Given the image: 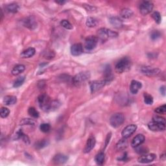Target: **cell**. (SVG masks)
Here are the masks:
<instances>
[{"instance_id": "obj_9", "label": "cell", "mask_w": 166, "mask_h": 166, "mask_svg": "<svg viewBox=\"0 0 166 166\" xmlns=\"http://www.w3.org/2000/svg\"><path fill=\"white\" fill-rule=\"evenodd\" d=\"M106 84H107V82L105 80H93L90 82V88L91 94H94L96 91L101 90L103 88Z\"/></svg>"}, {"instance_id": "obj_49", "label": "cell", "mask_w": 166, "mask_h": 166, "mask_svg": "<svg viewBox=\"0 0 166 166\" xmlns=\"http://www.w3.org/2000/svg\"><path fill=\"white\" fill-rule=\"evenodd\" d=\"M66 2H67L66 1H55V3H56L57 4L60 5H63L64 4H65Z\"/></svg>"}, {"instance_id": "obj_4", "label": "cell", "mask_w": 166, "mask_h": 166, "mask_svg": "<svg viewBox=\"0 0 166 166\" xmlns=\"http://www.w3.org/2000/svg\"><path fill=\"white\" fill-rule=\"evenodd\" d=\"M90 73L89 72H83L77 74L75 76H74L72 78V83L74 85L76 86H79L81 84L90 78Z\"/></svg>"}, {"instance_id": "obj_41", "label": "cell", "mask_w": 166, "mask_h": 166, "mask_svg": "<svg viewBox=\"0 0 166 166\" xmlns=\"http://www.w3.org/2000/svg\"><path fill=\"white\" fill-rule=\"evenodd\" d=\"M153 121H156V122H158V123H164V124H165V118L161 117V116H153Z\"/></svg>"}, {"instance_id": "obj_32", "label": "cell", "mask_w": 166, "mask_h": 166, "mask_svg": "<svg viewBox=\"0 0 166 166\" xmlns=\"http://www.w3.org/2000/svg\"><path fill=\"white\" fill-rule=\"evenodd\" d=\"M28 114H29L31 117H33L34 118H38L39 117V112L37 110L36 108H34V107H30L28 109Z\"/></svg>"}, {"instance_id": "obj_24", "label": "cell", "mask_w": 166, "mask_h": 166, "mask_svg": "<svg viewBox=\"0 0 166 166\" xmlns=\"http://www.w3.org/2000/svg\"><path fill=\"white\" fill-rule=\"evenodd\" d=\"M19 10V6L17 3H12L10 4L7 5L5 7V10L7 12L10 13H16Z\"/></svg>"}, {"instance_id": "obj_6", "label": "cell", "mask_w": 166, "mask_h": 166, "mask_svg": "<svg viewBox=\"0 0 166 166\" xmlns=\"http://www.w3.org/2000/svg\"><path fill=\"white\" fill-rule=\"evenodd\" d=\"M140 72L144 75L148 77H156L161 74L162 71L159 68H152L150 66H143L140 68Z\"/></svg>"}, {"instance_id": "obj_10", "label": "cell", "mask_w": 166, "mask_h": 166, "mask_svg": "<svg viewBox=\"0 0 166 166\" xmlns=\"http://www.w3.org/2000/svg\"><path fill=\"white\" fill-rule=\"evenodd\" d=\"M23 26L31 30H33L37 27V22L33 16H29L25 18L23 21Z\"/></svg>"}, {"instance_id": "obj_5", "label": "cell", "mask_w": 166, "mask_h": 166, "mask_svg": "<svg viewBox=\"0 0 166 166\" xmlns=\"http://www.w3.org/2000/svg\"><path fill=\"white\" fill-rule=\"evenodd\" d=\"M125 121V116L122 113H116L110 119V123L114 128H118Z\"/></svg>"}, {"instance_id": "obj_22", "label": "cell", "mask_w": 166, "mask_h": 166, "mask_svg": "<svg viewBox=\"0 0 166 166\" xmlns=\"http://www.w3.org/2000/svg\"><path fill=\"white\" fill-rule=\"evenodd\" d=\"M128 141L127 138L123 137L122 139L120 140L119 142L116 144V149L119 151L125 150L126 148L128 147Z\"/></svg>"}, {"instance_id": "obj_43", "label": "cell", "mask_w": 166, "mask_h": 166, "mask_svg": "<svg viewBox=\"0 0 166 166\" xmlns=\"http://www.w3.org/2000/svg\"><path fill=\"white\" fill-rule=\"evenodd\" d=\"M83 7L88 12H94L95 11V10H96V7H95L94 6H91L90 5H86V4H83Z\"/></svg>"}, {"instance_id": "obj_40", "label": "cell", "mask_w": 166, "mask_h": 166, "mask_svg": "<svg viewBox=\"0 0 166 166\" xmlns=\"http://www.w3.org/2000/svg\"><path fill=\"white\" fill-rule=\"evenodd\" d=\"M154 112L159 114H164L166 112V105H163L160 107H157L156 108H155Z\"/></svg>"}, {"instance_id": "obj_26", "label": "cell", "mask_w": 166, "mask_h": 166, "mask_svg": "<svg viewBox=\"0 0 166 166\" xmlns=\"http://www.w3.org/2000/svg\"><path fill=\"white\" fill-rule=\"evenodd\" d=\"M105 155L103 152H100L98 154H96V156L95 157V161L96 162V164L99 165H102L105 162Z\"/></svg>"}, {"instance_id": "obj_37", "label": "cell", "mask_w": 166, "mask_h": 166, "mask_svg": "<svg viewBox=\"0 0 166 166\" xmlns=\"http://www.w3.org/2000/svg\"><path fill=\"white\" fill-rule=\"evenodd\" d=\"M40 129L42 132L46 133L50 131L51 125L49 123H42L40 126Z\"/></svg>"}, {"instance_id": "obj_15", "label": "cell", "mask_w": 166, "mask_h": 166, "mask_svg": "<svg viewBox=\"0 0 166 166\" xmlns=\"http://www.w3.org/2000/svg\"><path fill=\"white\" fill-rule=\"evenodd\" d=\"M95 143H96V140H95V137L92 135L90 136L89 137H88L87 142L86 143L85 148H84V153H90V152L94 148Z\"/></svg>"}, {"instance_id": "obj_44", "label": "cell", "mask_w": 166, "mask_h": 166, "mask_svg": "<svg viewBox=\"0 0 166 166\" xmlns=\"http://www.w3.org/2000/svg\"><path fill=\"white\" fill-rule=\"evenodd\" d=\"M136 148V152L137 153H139V154H143V153H146L148 151L147 149H146V148H143V147H140L139 146H137Z\"/></svg>"}, {"instance_id": "obj_29", "label": "cell", "mask_w": 166, "mask_h": 166, "mask_svg": "<svg viewBox=\"0 0 166 166\" xmlns=\"http://www.w3.org/2000/svg\"><path fill=\"white\" fill-rule=\"evenodd\" d=\"M97 20L92 17H88L86 19V25L88 27H94L97 26Z\"/></svg>"}, {"instance_id": "obj_30", "label": "cell", "mask_w": 166, "mask_h": 166, "mask_svg": "<svg viewBox=\"0 0 166 166\" xmlns=\"http://www.w3.org/2000/svg\"><path fill=\"white\" fill-rule=\"evenodd\" d=\"M35 124H36V121L34 119L29 118L23 119L20 121V125H34Z\"/></svg>"}, {"instance_id": "obj_13", "label": "cell", "mask_w": 166, "mask_h": 166, "mask_svg": "<svg viewBox=\"0 0 166 166\" xmlns=\"http://www.w3.org/2000/svg\"><path fill=\"white\" fill-rule=\"evenodd\" d=\"M155 158H156V154L153 153L146 154L142 155L140 157H139V158L137 159V162L140 164H148L153 162Z\"/></svg>"}, {"instance_id": "obj_34", "label": "cell", "mask_w": 166, "mask_h": 166, "mask_svg": "<svg viewBox=\"0 0 166 166\" xmlns=\"http://www.w3.org/2000/svg\"><path fill=\"white\" fill-rule=\"evenodd\" d=\"M153 97L151 95L148 94H144V102L145 103L148 105H151L153 104Z\"/></svg>"}, {"instance_id": "obj_39", "label": "cell", "mask_w": 166, "mask_h": 166, "mask_svg": "<svg viewBox=\"0 0 166 166\" xmlns=\"http://www.w3.org/2000/svg\"><path fill=\"white\" fill-rule=\"evenodd\" d=\"M10 114V110L9 109L6 108V107H2L1 108V111H0V116H1V118H5L7 117V116Z\"/></svg>"}, {"instance_id": "obj_16", "label": "cell", "mask_w": 166, "mask_h": 166, "mask_svg": "<svg viewBox=\"0 0 166 166\" xmlns=\"http://www.w3.org/2000/svg\"><path fill=\"white\" fill-rule=\"evenodd\" d=\"M70 51H71V53L73 56H79L83 53V45L80 43L74 44L72 45Z\"/></svg>"}, {"instance_id": "obj_3", "label": "cell", "mask_w": 166, "mask_h": 166, "mask_svg": "<svg viewBox=\"0 0 166 166\" xmlns=\"http://www.w3.org/2000/svg\"><path fill=\"white\" fill-rule=\"evenodd\" d=\"M98 39H100L102 42H105L108 38H114L118 37V33L116 32L106 29V28H101L97 31Z\"/></svg>"}, {"instance_id": "obj_17", "label": "cell", "mask_w": 166, "mask_h": 166, "mask_svg": "<svg viewBox=\"0 0 166 166\" xmlns=\"http://www.w3.org/2000/svg\"><path fill=\"white\" fill-rule=\"evenodd\" d=\"M68 157L63 154H57L53 158V162H54L55 164H64L68 161Z\"/></svg>"}, {"instance_id": "obj_21", "label": "cell", "mask_w": 166, "mask_h": 166, "mask_svg": "<svg viewBox=\"0 0 166 166\" xmlns=\"http://www.w3.org/2000/svg\"><path fill=\"white\" fill-rule=\"evenodd\" d=\"M109 22L113 27L115 28H121L123 27V22L122 20L118 17H111L109 19Z\"/></svg>"}, {"instance_id": "obj_31", "label": "cell", "mask_w": 166, "mask_h": 166, "mask_svg": "<svg viewBox=\"0 0 166 166\" xmlns=\"http://www.w3.org/2000/svg\"><path fill=\"white\" fill-rule=\"evenodd\" d=\"M24 81H25L24 76H21V77H18V78L15 80V83H14L13 87L16 88H18V87L21 86L24 83Z\"/></svg>"}, {"instance_id": "obj_7", "label": "cell", "mask_w": 166, "mask_h": 166, "mask_svg": "<svg viewBox=\"0 0 166 166\" xmlns=\"http://www.w3.org/2000/svg\"><path fill=\"white\" fill-rule=\"evenodd\" d=\"M154 7L153 3L149 1H144L140 3V12L143 16H146L152 12Z\"/></svg>"}, {"instance_id": "obj_48", "label": "cell", "mask_w": 166, "mask_h": 166, "mask_svg": "<svg viewBox=\"0 0 166 166\" xmlns=\"http://www.w3.org/2000/svg\"><path fill=\"white\" fill-rule=\"evenodd\" d=\"M127 157V153H124V154H123V156L121 158H118V160H122V161H125V160H126Z\"/></svg>"}, {"instance_id": "obj_28", "label": "cell", "mask_w": 166, "mask_h": 166, "mask_svg": "<svg viewBox=\"0 0 166 166\" xmlns=\"http://www.w3.org/2000/svg\"><path fill=\"white\" fill-rule=\"evenodd\" d=\"M49 142L47 140H42L40 141H38L36 143L34 144V147L37 149H41L43 148L47 147L49 145Z\"/></svg>"}, {"instance_id": "obj_18", "label": "cell", "mask_w": 166, "mask_h": 166, "mask_svg": "<svg viewBox=\"0 0 166 166\" xmlns=\"http://www.w3.org/2000/svg\"><path fill=\"white\" fill-rule=\"evenodd\" d=\"M142 86V84L140 82L136 80H132L130 85V91L132 94H136L138 92L139 90L141 89Z\"/></svg>"}, {"instance_id": "obj_45", "label": "cell", "mask_w": 166, "mask_h": 166, "mask_svg": "<svg viewBox=\"0 0 166 166\" xmlns=\"http://www.w3.org/2000/svg\"><path fill=\"white\" fill-rule=\"evenodd\" d=\"M21 139H22L26 144H29V142H30L29 137H28L26 135H25L24 133H23V135L22 136V137H21Z\"/></svg>"}, {"instance_id": "obj_33", "label": "cell", "mask_w": 166, "mask_h": 166, "mask_svg": "<svg viewBox=\"0 0 166 166\" xmlns=\"http://www.w3.org/2000/svg\"><path fill=\"white\" fill-rule=\"evenodd\" d=\"M61 25L62 27L65 28L66 29L71 30L73 29L72 24L67 20H62L61 22Z\"/></svg>"}, {"instance_id": "obj_14", "label": "cell", "mask_w": 166, "mask_h": 166, "mask_svg": "<svg viewBox=\"0 0 166 166\" xmlns=\"http://www.w3.org/2000/svg\"><path fill=\"white\" fill-rule=\"evenodd\" d=\"M103 73H104V77H105L104 80L107 82V84L110 83L111 81L114 79V76H113L112 73V68L109 64H107L105 66Z\"/></svg>"}, {"instance_id": "obj_42", "label": "cell", "mask_w": 166, "mask_h": 166, "mask_svg": "<svg viewBox=\"0 0 166 166\" xmlns=\"http://www.w3.org/2000/svg\"><path fill=\"white\" fill-rule=\"evenodd\" d=\"M61 105V103H59V101H52L51 103V111L55 110L56 109L59 108V107Z\"/></svg>"}, {"instance_id": "obj_19", "label": "cell", "mask_w": 166, "mask_h": 166, "mask_svg": "<svg viewBox=\"0 0 166 166\" xmlns=\"http://www.w3.org/2000/svg\"><path fill=\"white\" fill-rule=\"evenodd\" d=\"M145 140H146L145 136L143 135H142V134H139V135H136L133 138L131 142V146L134 148L140 146L145 142Z\"/></svg>"}, {"instance_id": "obj_35", "label": "cell", "mask_w": 166, "mask_h": 166, "mask_svg": "<svg viewBox=\"0 0 166 166\" xmlns=\"http://www.w3.org/2000/svg\"><path fill=\"white\" fill-rule=\"evenodd\" d=\"M152 17L154 19V20L155 21V22L158 24H160L162 22V17H161V15L160 14V12H158L157 11L154 12L153 14H152Z\"/></svg>"}, {"instance_id": "obj_46", "label": "cell", "mask_w": 166, "mask_h": 166, "mask_svg": "<svg viewBox=\"0 0 166 166\" xmlns=\"http://www.w3.org/2000/svg\"><path fill=\"white\" fill-rule=\"evenodd\" d=\"M110 137H111V133L108 134L107 137V139H106V142H105V146H107L108 143L110 142Z\"/></svg>"}, {"instance_id": "obj_2", "label": "cell", "mask_w": 166, "mask_h": 166, "mask_svg": "<svg viewBox=\"0 0 166 166\" xmlns=\"http://www.w3.org/2000/svg\"><path fill=\"white\" fill-rule=\"evenodd\" d=\"M38 103L40 108L44 112L51 111L52 101L47 94H42L38 97Z\"/></svg>"}, {"instance_id": "obj_11", "label": "cell", "mask_w": 166, "mask_h": 166, "mask_svg": "<svg viewBox=\"0 0 166 166\" xmlns=\"http://www.w3.org/2000/svg\"><path fill=\"white\" fill-rule=\"evenodd\" d=\"M137 129V126L135 124H130L125 127L124 129L122 130L121 135L124 138H128L131 136L134 133L136 132Z\"/></svg>"}, {"instance_id": "obj_27", "label": "cell", "mask_w": 166, "mask_h": 166, "mask_svg": "<svg viewBox=\"0 0 166 166\" xmlns=\"http://www.w3.org/2000/svg\"><path fill=\"white\" fill-rule=\"evenodd\" d=\"M133 15V12L129 9H123L120 12V16L124 19H129Z\"/></svg>"}, {"instance_id": "obj_36", "label": "cell", "mask_w": 166, "mask_h": 166, "mask_svg": "<svg viewBox=\"0 0 166 166\" xmlns=\"http://www.w3.org/2000/svg\"><path fill=\"white\" fill-rule=\"evenodd\" d=\"M161 33L158 30L153 31L151 33V38L153 40H156L161 37Z\"/></svg>"}, {"instance_id": "obj_1", "label": "cell", "mask_w": 166, "mask_h": 166, "mask_svg": "<svg viewBox=\"0 0 166 166\" xmlns=\"http://www.w3.org/2000/svg\"><path fill=\"white\" fill-rule=\"evenodd\" d=\"M132 62L130 59L127 57H123L116 63L115 66L116 72L118 73H122L129 71L131 68Z\"/></svg>"}, {"instance_id": "obj_50", "label": "cell", "mask_w": 166, "mask_h": 166, "mask_svg": "<svg viewBox=\"0 0 166 166\" xmlns=\"http://www.w3.org/2000/svg\"><path fill=\"white\" fill-rule=\"evenodd\" d=\"M0 10H1V11H0V12H1V20H2L3 17V11H2L1 9Z\"/></svg>"}, {"instance_id": "obj_12", "label": "cell", "mask_w": 166, "mask_h": 166, "mask_svg": "<svg viewBox=\"0 0 166 166\" xmlns=\"http://www.w3.org/2000/svg\"><path fill=\"white\" fill-rule=\"evenodd\" d=\"M148 128L154 132H161L165 130V124L156 121H151L148 124Z\"/></svg>"}, {"instance_id": "obj_47", "label": "cell", "mask_w": 166, "mask_h": 166, "mask_svg": "<svg viewBox=\"0 0 166 166\" xmlns=\"http://www.w3.org/2000/svg\"><path fill=\"white\" fill-rule=\"evenodd\" d=\"M160 92L161 94L163 95H165V86H162L160 87Z\"/></svg>"}, {"instance_id": "obj_23", "label": "cell", "mask_w": 166, "mask_h": 166, "mask_svg": "<svg viewBox=\"0 0 166 166\" xmlns=\"http://www.w3.org/2000/svg\"><path fill=\"white\" fill-rule=\"evenodd\" d=\"M17 101L16 97L14 95H6L3 98V103L5 105H12L15 104Z\"/></svg>"}, {"instance_id": "obj_25", "label": "cell", "mask_w": 166, "mask_h": 166, "mask_svg": "<svg viewBox=\"0 0 166 166\" xmlns=\"http://www.w3.org/2000/svg\"><path fill=\"white\" fill-rule=\"evenodd\" d=\"M26 69V66L23 64H18L16 66H15L12 69V74L13 75L16 76L20 75V73H22L24 70Z\"/></svg>"}, {"instance_id": "obj_8", "label": "cell", "mask_w": 166, "mask_h": 166, "mask_svg": "<svg viewBox=\"0 0 166 166\" xmlns=\"http://www.w3.org/2000/svg\"><path fill=\"white\" fill-rule=\"evenodd\" d=\"M99 39L97 37L95 36H89L88 37L84 42V47L88 51L93 50L96 48Z\"/></svg>"}, {"instance_id": "obj_38", "label": "cell", "mask_w": 166, "mask_h": 166, "mask_svg": "<svg viewBox=\"0 0 166 166\" xmlns=\"http://www.w3.org/2000/svg\"><path fill=\"white\" fill-rule=\"evenodd\" d=\"M44 56L45 59H46L48 60H51L55 57V53L53 51L48 50L46 52H44Z\"/></svg>"}, {"instance_id": "obj_20", "label": "cell", "mask_w": 166, "mask_h": 166, "mask_svg": "<svg viewBox=\"0 0 166 166\" xmlns=\"http://www.w3.org/2000/svg\"><path fill=\"white\" fill-rule=\"evenodd\" d=\"M36 50L34 48H27L26 50H24L22 53L20 54L21 58L23 59H27V58H31L32 56H34L35 54Z\"/></svg>"}]
</instances>
